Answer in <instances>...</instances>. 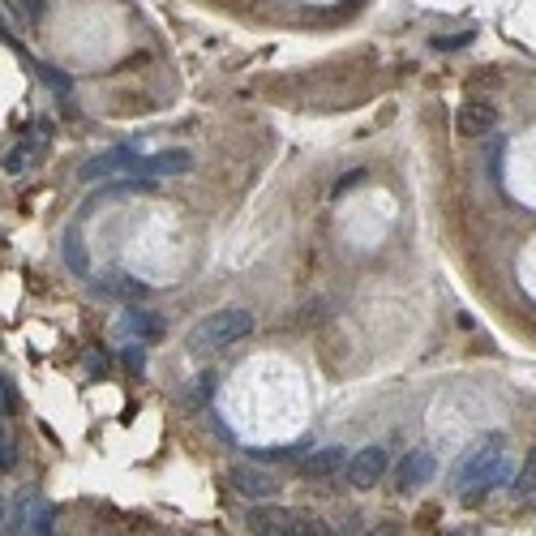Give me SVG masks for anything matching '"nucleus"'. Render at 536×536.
Instances as JSON below:
<instances>
[{
    "label": "nucleus",
    "instance_id": "1",
    "mask_svg": "<svg viewBox=\"0 0 536 536\" xmlns=\"http://www.w3.org/2000/svg\"><path fill=\"white\" fill-rule=\"evenodd\" d=\"M502 476H506V438L502 434H485L455 468V489L464 493V502H481Z\"/></svg>",
    "mask_w": 536,
    "mask_h": 536
},
{
    "label": "nucleus",
    "instance_id": "2",
    "mask_svg": "<svg viewBox=\"0 0 536 536\" xmlns=\"http://www.w3.org/2000/svg\"><path fill=\"white\" fill-rule=\"evenodd\" d=\"M249 330H254V313H249V309H241V305L219 309V313H211L206 322H197L194 330H189V352H194V357L228 352L232 343H241Z\"/></svg>",
    "mask_w": 536,
    "mask_h": 536
},
{
    "label": "nucleus",
    "instance_id": "3",
    "mask_svg": "<svg viewBox=\"0 0 536 536\" xmlns=\"http://www.w3.org/2000/svg\"><path fill=\"white\" fill-rule=\"evenodd\" d=\"M390 468L387 446H360L357 455H348V485L357 489H374Z\"/></svg>",
    "mask_w": 536,
    "mask_h": 536
},
{
    "label": "nucleus",
    "instance_id": "4",
    "mask_svg": "<svg viewBox=\"0 0 536 536\" xmlns=\"http://www.w3.org/2000/svg\"><path fill=\"white\" fill-rule=\"evenodd\" d=\"M194 168V155L189 150H159V155H138L129 168V177L155 180V177H180Z\"/></svg>",
    "mask_w": 536,
    "mask_h": 536
},
{
    "label": "nucleus",
    "instance_id": "5",
    "mask_svg": "<svg viewBox=\"0 0 536 536\" xmlns=\"http://www.w3.org/2000/svg\"><path fill=\"white\" fill-rule=\"evenodd\" d=\"M348 468V451L343 446H318V451H309L301 459V476L305 481H330V476H340Z\"/></svg>",
    "mask_w": 536,
    "mask_h": 536
},
{
    "label": "nucleus",
    "instance_id": "6",
    "mask_svg": "<svg viewBox=\"0 0 536 536\" xmlns=\"http://www.w3.org/2000/svg\"><path fill=\"white\" fill-rule=\"evenodd\" d=\"M249 532L254 536H296V511H288V506H258V511H249Z\"/></svg>",
    "mask_w": 536,
    "mask_h": 536
},
{
    "label": "nucleus",
    "instance_id": "7",
    "mask_svg": "<svg viewBox=\"0 0 536 536\" xmlns=\"http://www.w3.org/2000/svg\"><path fill=\"white\" fill-rule=\"evenodd\" d=\"M434 481V455L429 451H407L404 459H399V468H395V485L404 489V493H412V489H421Z\"/></svg>",
    "mask_w": 536,
    "mask_h": 536
},
{
    "label": "nucleus",
    "instance_id": "8",
    "mask_svg": "<svg viewBox=\"0 0 536 536\" xmlns=\"http://www.w3.org/2000/svg\"><path fill=\"white\" fill-rule=\"evenodd\" d=\"M232 489L244 493V498H271V493L279 489V481H275V472L254 468V464H241V468H232Z\"/></svg>",
    "mask_w": 536,
    "mask_h": 536
},
{
    "label": "nucleus",
    "instance_id": "9",
    "mask_svg": "<svg viewBox=\"0 0 536 536\" xmlns=\"http://www.w3.org/2000/svg\"><path fill=\"white\" fill-rule=\"evenodd\" d=\"M133 159H138V150L133 147H112L95 155L91 163H81V180H99V177H116V172H129Z\"/></svg>",
    "mask_w": 536,
    "mask_h": 536
},
{
    "label": "nucleus",
    "instance_id": "10",
    "mask_svg": "<svg viewBox=\"0 0 536 536\" xmlns=\"http://www.w3.org/2000/svg\"><path fill=\"white\" fill-rule=\"evenodd\" d=\"M455 129L464 138H489V133L498 129V112L489 103H464L455 116Z\"/></svg>",
    "mask_w": 536,
    "mask_h": 536
},
{
    "label": "nucleus",
    "instance_id": "11",
    "mask_svg": "<svg viewBox=\"0 0 536 536\" xmlns=\"http://www.w3.org/2000/svg\"><path fill=\"white\" fill-rule=\"evenodd\" d=\"M120 330H125V335H133L138 343H159L163 340V322L155 318V313H150V309H138V305L125 313Z\"/></svg>",
    "mask_w": 536,
    "mask_h": 536
},
{
    "label": "nucleus",
    "instance_id": "12",
    "mask_svg": "<svg viewBox=\"0 0 536 536\" xmlns=\"http://www.w3.org/2000/svg\"><path fill=\"white\" fill-rule=\"evenodd\" d=\"M155 189V180H120V185H108V189H99V194L86 197V211H95V206H103V202H116V197H133V194H150Z\"/></svg>",
    "mask_w": 536,
    "mask_h": 536
},
{
    "label": "nucleus",
    "instance_id": "13",
    "mask_svg": "<svg viewBox=\"0 0 536 536\" xmlns=\"http://www.w3.org/2000/svg\"><path fill=\"white\" fill-rule=\"evenodd\" d=\"M99 292H103V296H120V301H133V305H138V301L147 296V283H138V279L125 275V271H112L108 279H99Z\"/></svg>",
    "mask_w": 536,
    "mask_h": 536
},
{
    "label": "nucleus",
    "instance_id": "14",
    "mask_svg": "<svg viewBox=\"0 0 536 536\" xmlns=\"http://www.w3.org/2000/svg\"><path fill=\"white\" fill-rule=\"evenodd\" d=\"M511 493H515V498H528V493H536V451L523 459V468H520V476H515Z\"/></svg>",
    "mask_w": 536,
    "mask_h": 536
},
{
    "label": "nucleus",
    "instance_id": "15",
    "mask_svg": "<svg viewBox=\"0 0 536 536\" xmlns=\"http://www.w3.org/2000/svg\"><path fill=\"white\" fill-rule=\"evenodd\" d=\"M0 416H17V390L5 369H0Z\"/></svg>",
    "mask_w": 536,
    "mask_h": 536
},
{
    "label": "nucleus",
    "instance_id": "16",
    "mask_svg": "<svg viewBox=\"0 0 536 536\" xmlns=\"http://www.w3.org/2000/svg\"><path fill=\"white\" fill-rule=\"evenodd\" d=\"M34 73H39V78H43V81H48V86H52V91H56V95H73V81H69V78H61V73H56V69H52V65H34Z\"/></svg>",
    "mask_w": 536,
    "mask_h": 536
},
{
    "label": "nucleus",
    "instance_id": "17",
    "mask_svg": "<svg viewBox=\"0 0 536 536\" xmlns=\"http://www.w3.org/2000/svg\"><path fill=\"white\" fill-rule=\"evenodd\" d=\"M65 262L78 271V275H86V249H81L78 241V232H69V241H65Z\"/></svg>",
    "mask_w": 536,
    "mask_h": 536
},
{
    "label": "nucleus",
    "instance_id": "18",
    "mask_svg": "<svg viewBox=\"0 0 536 536\" xmlns=\"http://www.w3.org/2000/svg\"><path fill=\"white\" fill-rule=\"evenodd\" d=\"M56 523V506H39V515H31V536H48Z\"/></svg>",
    "mask_w": 536,
    "mask_h": 536
},
{
    "label": "nucleus",
    "instance_id": "19",
    "mask_svg": "<svg viewBox=\"0 0 536 536\" xmlns=\"http://www.w3.org/2000/svg\"><path fill=\"white\" fill-rule=\"evenodd\" d=\"M360 180H365V168H357V172H352V177H343L340 185H335V197H343V194H348V189H357Z\"/></svg>",
    "mask_w": 536,
    "mask_h": 536
},
{
    "label": "nucleus",
    "instance_id": "20",
    "mask_svg": "<svg viewBox=\"0 0 536 536\" xmlns=\"http://www.w3.org/2000/svg\"><path fill=\"white\" fill-rule=\"evenodd\" d=\"M197 390H202V395H211V390H215V374H202V382H197Z\"/></svg>",
    "mask_w": 536,
    "mask_h": 536
},
{
    "label": "nucleus",
    "instance_id": "21",
    "mask_svg": "<svg viewBox=\"0 0 536 536\" xmlns=\"http://www.w3.org/2000/svg\"><path fill=\"white\" fill-rule=\"evenodd\" d=\"M0 520H5V502H0Z\"/></svg>",
    "mask_w": 536,
    "mask_h": 536
}]
</instances>
